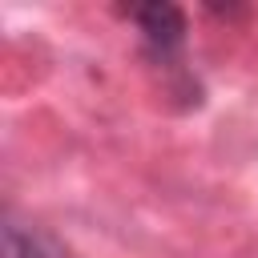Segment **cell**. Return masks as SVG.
<instances>
[{
	"label": "cell",
	"instance_id": "6da1fadb",
	"mask_svg": "<svg viewBox=\"0 0 258 258\" xmlns=\"http://www.w3.org/2000/svg\"><path fill=\"white\" fill-rule=\"evenodd\" d=\"M4 258H77V254L56 234L8 218L4 222Z\"/></svg>",
	"mask_w": 258,
	"mask_h": 258
},
{
	"label": "cell",
	"instance_id": "7a4b0ae2",
	"mask_svg": "<svg viewBox=\"0 0 258 258\" xmlns=\"http://www.w3.org/2000/svg\"><path fill=\"white\" fill-rule=\"evenodd\" d=\"M133 20L141 24L145 40L157 48V52H173L181 44V32H185V20L173 4H145V8H133Z\"/></svg>",
	"mask_w": 258,
	"mask_h": 258
}]
</instances>
